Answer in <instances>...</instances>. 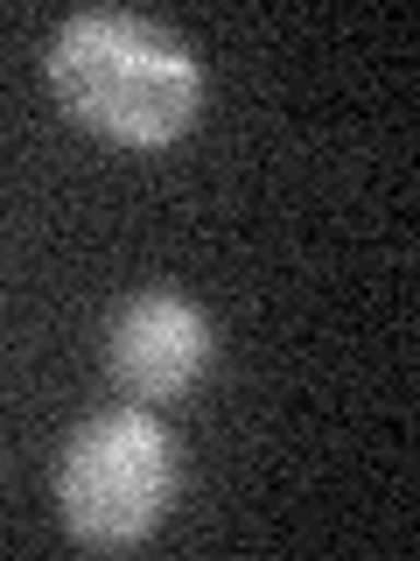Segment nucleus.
<instances>
[{
    "instance_id": "f257e3e1",
    "label": "nucleus",
    "mask_w": 420,
    "mask_h": 561,
    "mask_svg": "<svg viewBox=\"0 0 420 561\" xmlns=\"http://www.w3.org/2000/svg\"><path fill=\"white\" fill-rule=\"evenodd\" d=\"M49 92L70 119L113 134L127 148H168L203 113V64L175 28L127 8H78L63 14L43 49Z\"/></svg>"
},
{
    "instance_id": "f03ea898",
    "label": "nucleus",
    "mask_w": 420,
    "mask_h": 561,
    "mask_svg": "<svg viewBox=\"0 0 420 561\" xmlns=\"http://www.w3.org/2000/svg\"><path fill=\"white\" fill-rule=\"evenodd\" d=\"M175 499V435L154 408H105L57 463V513L84 548H133Z\"/></svg>"
},
{
    "instance_id": "7ed1b4c3",
    "label": "nucleus",
    "mask_w": 420,
    "mask_h": 561,
    "mask_svg": "<svg viewBox=\"0 0 420 561\" xmlns=\"http://www.w3.org/2000/svg\"><path fill=\"white\" fill-rule=\"evenodd\" d=\"M218 358V330L210 316L175 288H140L105 316V373L119 393H133L140 408L154 400H183L189 386Z\"/></svg>"
}]
</instances>
